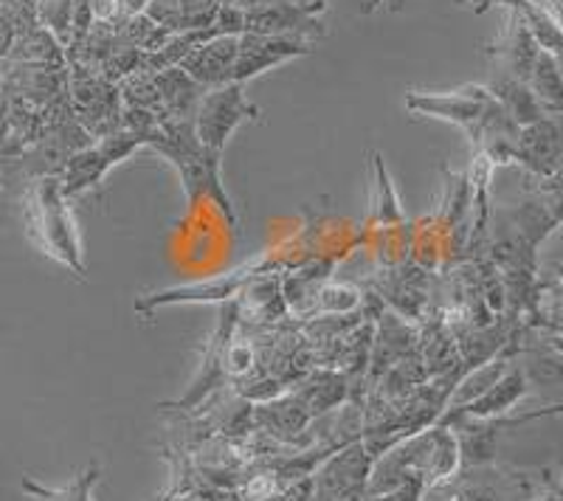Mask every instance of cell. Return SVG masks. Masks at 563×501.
<instances>
[{"mask_svg":"<svg viewBox=\"0 0 563 501\" xmlns=\"http://www.w3.org/2000/svg\"><path fill=\"white\" fill-rule=\"evenodd\" d=\"M512 162L530 169L538 178H558L561 172V130L555 116H541L530 124H521L512 147Z\"/></svg>","mask_w":563,"mask_h":501,"instance_id":"5","label":"cell"},{"mask_svg":"<svg viewBox=\"0 0 563 501\" xmlns=\"http://www.w3.org/2000/svg\"><path fill=\"white\" fill-rule=\"evenodd\" d=\"M155 88H158L161 116L192 119L195 108H198L200 97H203V88L180 65H173V68H164V71L155 74Z\"/></svg>","mask_w":563,"mask_h":501,"instance_id":"11","label":"cell"},{"mask_svg":"<svg viewBox=\"0 0 563 501\" xmlns=\"http://www.w3.org/2000/svg\"><path fill=\"white\" fill-rule=\"evenodd\" d=\"M14 43H18V20L0 3V63L12 57Z\"/></svg>","mask_w":563,"mask_h":501,"instance_id":"16","label":"cell"},{"mask_svg":"<svg viewBox=\"0 0 563 501\" xmlns=\"http://www.w3.org/2000/svg\"><path fill=\"white\" fill-rule=\"evenodd\" d=\"M99 476H102V468L93 463L65 488H43L34 479H23V490L34 501H93V485L99 482Z\"/></svg>","mask_w":563,"mask_h":501,"instance_id":"14","label":"cell"},{"mask_svg":"<svg viewBox=\"0 0 563 501\" xmlns=\"http://www.w3.org/2000/svg\"><path fill=\"white\" fill-rule=\"evenodd\" d=\"M313 52V45L301 43L290 37H268V34H240L238 59H234V71L231 82H245V79L260 77L263 71H271L276 65L288 63V59L305 57Z\"/></svg>","mask_w":563,"mask_h":501,"instance_id":"4","label":"cell"},{"mask_svg":"<svg viewBox=\"0 0 563 501\" xmlns=\"http://www.w3.org/2000/svg\"><path fill=\"white\" fill-rule=\"evenodd\" d=\"M527 88L532 90V97L538 99V104L550 113V116H558L563 102V82H561V65H558L555 54L538 48L536 59H532L530 77H527Z\"/></svg>","mask_w":563,"mask_h":501,"instance_id":"12","label":"cell"},{"mask_svg":"<svg viewBox=\"0 0 563 501\" xmlns=\"http://www.w3.org/2000/svg\"><path fill=\"white\" fill-rule=\"evenodd\" d=\"M536 54L538 43L532 40L530 29L521 20V14L510 9L505 29H501L499 40H496V48H493V74L516 79V82H527Z\"/></svg>","mask_w":563,"mask_h":501,"instance_id":"8","label":"cell"},{"mask_svg":"<svg viewBox=\"0 0 563 501\" xmlns=\"http://www.w3.org/2000/svg\"><path fill=\"white\" fill-rule=\"evenodd\" d=\"M88 7L93 23H104V26L119 23V0H88Z\"/></svg>","mask_w":563,"mask_h":501,"instance_id":"17","label":"cell"},{"mask_svg":"<svg viewBox=\"0 0 563 501\" xmlns=\"http://www.w3.org/2000/svg\"><path fill=\"white\" fill-rule=\"evenodd\" d=\"M327 12V0H276L271 7L245 12V29L251 34L268 37H290L313 45L327 37L321 14Z\"/></svg>","mask_w":563,"mask_h":501,"instance_id":"3","label":"cell"},{"mask_svg":"<svg viewBox=\"0 0 563 501\" xmlns=\"http://www.w3.org/2000/svg\"><path fill=\"white\" fill-rule=\"evenodd\" d=\"M243 122H260V108L245 99L243 82H225L220 88L203 90L192 116L200 147L211 155H223L225 142Z\"/></svg>","mask_w":563,"mask_h":501,"instance_id":"2","label":"cell"},{"mask_svg":"<svg viewBox=\"0 0 563 501\" xmlns=\"http://www.w3.org/2000/svg\"><path fill=\"white\" fill-rule=\"evenodd\" d=\"M223 0H153L147 18L169 34L203 32L211 29Z\"/></svg>","mask_w":563,"mask_h":501,"instance_id":"10","label":"cell"},{"mask_svg":"<svg viewBox=\"0 0 563 501\" xmlns=\"http://www.w3.org/2000/svg\"><path fill=\"white\" fill-rule=\"evenodd\" d=\"M386 0H369V3H366V12H375V9H380Z\"/></svg>","mask_w":563,"mask_h":501,"instance_id":"20","label":"cell"},{"mask_svg":"<svg viewBox=\"0 0 563 501\" xmlns=\"http://www.w3.org/2000/svg\"><path fill=\"white\" fill-rule=\"evenodd\" d=\"M26 232L32 243L77 279H85V248L68 198L59 189L57 175H37L26 189Z\"/></svg>","mask_w":563,"mask_h":501,"instance_id":"1","label":"cell"},{"mask_svg":"<svg viewBox=\"0 0 563 501\" xmlns=\"http://www.w3.org/2000/svg\"><path fill=\"white\" fill-rule=\"evenodd\" d=\"M231 7L243 9V12H254V9H263V7H271V3H276V0H229Z\"/></svg>","mask_w":563,"mask_h":501,"instance_id":"19","label":"cell"},{"mask_svg":"<svg viewBox=\"0 0 563 501\" xmlns=\"http://www.w3.org/2000/svg\"><path fill=\"white\" fill-rule=\"evenodd\" d=\"M527 394V375L525 369L512 367L507 369L505 375H499V378L493 380L490 386H487L485 392L479 394L476 400H471L467 405H462L460 412H449L445 417H442V423H449V420L460 417V414H465V417L471 420H487V417H501L505 412H510L512 405L519 403L521 398Z\"/></svg>","mask_w":563,"mask_h":501,"instance_id":"9","label":"cell"},{"mask_svg":"<svg viewBox=\"0 0 563 501\" xmlns=\"http://www.w3.org/2000/svg\"><path fill=\"white\" fill-rule=\"evenodd\" d=\"M372 220L380 225H397L404 223V207H400V198H397V189L391 183L389 172H386L384 155H372Z\"/></svg>","mask_w":563,"mask_h":501,"instance_id":"13","label":"cell"},{"mask_svg":"<svg viewBox=\"0 0 563 501\" xmlns=\"http://www.w3.org/2000/svg\"><path fill=\"white\" fill-rule=\"evenodd\" d=\"M238 43L240 34H218V37H209L195 45L178 65L203 90L220 88V85L231 82L234 59H238Z\"/></svg>","mask_w":563,"mask_h":501,"instance_id":"6","label":"cell"},{"mask_svg":"<svg viewBox=\"0 0 563 501\" xmlns=\"http://www.w3.org/2000/svg\"><path fill=\"white\" fill-rule=\"evenodd\" d=\"M319 304H313L316 313H352L361 304V293L350 285H327L316 293Z\"/></svg>","mask_w":563,"mask_h":501,"instance_id":"15","label":"cell"},{"mask_svg":"<svg viewBox=\"0 0 563 501\" xmlns=\"http://www.w3.org/2000/svg\"><path fill=\"white\" fill-rule=\"evenodd\" d=\"M420 493H422V485L406 482L400 485V488L389 490V493H375V496L366 493V499L361 501H420Z\"/></svg>","mask_w":563,"mask_h":501,"instance_id":"18","label":"cell"},{"mask_svg":"<svg viewBox=\"0 0 563 501\" xmlns=\"http://www.w3.org/2000/svg\"><path fill=\"white\" fill-rule=\"evenodd\" d=\"M366 474H369L366 445L364 443L346 445L339 457L330 459V463L316 474L313 501H341L344 496L364 493Z\"/></svg>","mask_w":563,"mask_h":501,"instance_id":"7","label":"cell"}]
</instances>
